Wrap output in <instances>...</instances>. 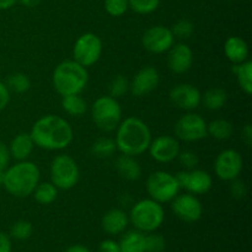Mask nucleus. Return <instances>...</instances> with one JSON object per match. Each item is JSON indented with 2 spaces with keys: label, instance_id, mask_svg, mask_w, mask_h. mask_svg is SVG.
Listing matches in <instances>:
<instances>
[{
  "label": "nucleus",
  "instance_id": "nucleus-39",
  "mask_svg": "<svg viewBox=\"0 0 252 252\" xmlns=\"http://www.w3.org/2000/svg\"><path fill=\"white\" fill-rule=\"evenodd\" d=\"M10 159L11 155H10L9 147L5 143L0 142V170H6L9 167Z\"/></svg>",
  "mask_w": 252,
  "mask_h": 252
},
{
  "label": "nucleus",
  "instance_id": "nucleus-44",
  "mask_svg": "<svg viewBox=\"0 0 252 252\" xmlns=\"http://www.w3.org/2000/svg\"><path fill=\"white\" fill-rule=\"evenodd\" d=\"M64 252H91V251L84 245H73V246H69V248Z\"/></svg>",
  "mask_w": 252,
  "mask_h": 252
},
{
  "label": "nucleus",
  "instance_id": "nucleus-47",
  "mask_svg": "<svg viewBox=\"0 0 252 252\" xmlns=\"http://www.w3.org/2000/svg\"><path fill=\"white\" fill-rule=\"evenodd\" d=\"M4 176H5V170H0V186L4 184Z\"/></svg>",
  "mask_w": 252,
  "mask_h": 252
},
{
  "label": "nucleus",
  "instance_id": "nucleus-41",
  "mask_svg": "<svg viewBox=\"0 0 252 252\" xmlns=\"http://www.w3.org/2000/svg\"><path fill=\"white\" fill-rule=\"evenodd\" d=\"M10 102V90L7 89L6 84L0 81V111L6 108Z\"/></svg>",
  "mask_w": 252,
  "mask_h": 252
},
{
  "label": "nucleus",
  "instance_id": "nucleus-36",
  "mask_svg": "<svg viewBox=\"0 0 252 252\" xmlns=\"http://www.w3.org/2000/svg\"><path fill=\"white\" fill-rule=\"evenodd\" d=\"M32 224L27 220H19L11 226L10 234L16 240H27L32 235Z\"/></svg>",
  "mask_w": 252,
  "mask_h": 252
},
{
  "label": "nucleus",
  "instance_id": "nucleus-14",
  "mask_svg": "<svg viewBox=\"0 0 252 252\" xmlns=\"http://www.w3.org/2000/svg\"><path fill=\"white\" fill-rule=\"evenodd\" d=\"M181 189H186L187 193L204 194L213 186L212 176L204 170L192 169L186 171H180L175 175Z\"/></svg>",
  "mask_w": 252,
  "mask_h": 252
},
{
  "label": "nucleus",
  "instance_id": "nucleus-10",
  "mask_svg": "<svg viewBox=\"0 0 252 252\" xmlns=\"http://www.w3.org/2000/svg\"><path fill=\"white\" fill-rule=\"evenodd\" d=\"M174 133L175 138L184 142H198L208 137L207 122L202 116L189 111L175 123Z\"/></svg>",
  "mask_w": 252,
  "mask_h": 252
},
{
  "label": "nucleus",
  "instance_id": "nucleus-17",
  "mask_svg": "<svg viewBox=\"0 0 252 252\" xmlns=\"http://www.w3.org/2000/svg\"><path fill=\"white\" fill-rule=\"evenodd\" d=\"M159 71L154 66H144L135 74L129 83V90L135 97H143L149 95L159 86Z\"/></svg>",
  "mask_w": 252,
  "mask_h": 252
},
{
  "label": "nucleus",
  "instance_id": "nucleus-35",
  "mask_svg": "<svg viewBox=\"0 0 252 252\" xmlns=\"http://www.w3.org/2000/svg\"><path fill=\"white\" fill-rule=\"evenodd\" d=\"M106 12L112 17H120L129 9L128 0H105L103 2Z\"/></svg>",
  "mask_w": 252,
  "mask_h": 252
},
{
  "label": "nucleus",
  "instance_id": "nucleus-12",
  "mask_svg": "<svg viewBox=\"0 0 252 252\" xmlns=\"http://www.w3.org/2000/svg\"><path fill=\"white\" fill-rule=\"evenodd\" d=\"M144 49L154 54H162L175 44V36L171 29L165 26H153L144 32L142 37Z\"/></svg>",
  "mask_w": 252,
  "mask_h": 252
},
{
  "label": "nucleus",
  "instance_id": "nucleus-24",
  "mask_svg": "<svg viewBox=\"0 0 252 252\" xmlns=\"http://www.w3.org/2000/svg\"><path fill=\"white\" fill-rule=\"evenodd\" d=\"M233 73L235 74L236 81L241 90L250 96L252 94V62L248 59L243 63L234 64Z\"/></svg>",
  "mask_w": 252,
  "mask_h": 252
},
{
  "label": "nucleus",
  "instance_id": "nucleus-21",
  "mask_svg": "<svg viewBox=\"0 0 252 252\" xmlns=\"http://www.w3.org/2000/svg\"><path fill=\"white\" fill-rule=\"evenodd\" d=\"M34 147L36 145H34L30 133H19L12 138L11 143H10V155L12 159L17 160V161L27 160L33 152Z\"/></svg>",
  "mask_w": 252,
  "mask_h": 252
},
{
  "label": "nucleus",
  "instance_id": "nucleus-6",
  "mask_svg": "<svg viewBox=\"0 0 252 252\" xmlns=\"http://www.w3.org/2000/svg\"><path fill=\"white\" fill-rule=\"evenodd\" d=\"M91 118L100 130L106 133L117 129L122 121V108L117 98L112 96H101L91 106Z\"/></svg>",
  "mask_w": 252,
  "mask_h": 252
},
{
  "label": "nucleus",
  "instance_id": "nucleus-40",
  "mask_svg": "<svg viewBox=\"0 0 252 252\" xmlns=\"http://www.w3.org/2000/svg\"><path fill=\"white\" fill-rule=\"evenodd\" d=\"M98 252H121L120 244L115 240H111V239H106L100 243Z\"/></svg>",
  "mask_w": 252,
  "mask_h": 252
},
{
  "label": "nucleus",
  "instance_id": "nucleus-16",
  "mask_svg": "<svg viewBox=\"0 0 252 252\" xmlns=\"http://www.w3.org/2000/svg\"><path fill=\"white\" fill-rule=\"evenodd\" d=\"M170 101L176 107L185 111H193L201 105V91L191 84H177L170 90Z\"/></svg>",
  "mask_w": 252,
  "mask_h": 252
},
{
  "label": "nucleus",
  "instance_id": "nucleus-20",
  "mask_svg": "<svg viewBox=\"0 0 252 252\" xmlns=\"http://www.w3.org/2000/svg\"><path fill=\"white\" fill-rule=\"evenodd\" d=\"M249 46L245 39L239 36H231L224 43V54L233 64L243 63L249 59Z\"/></svg>",
  "mask_w": 252,
  "mask_h": 252
},
{
  "label": "nucleus",
  "instance_id": "nucleus-43",
  "mask_svg": "<svg viewBox=\"0 0 252 252\" xmlns=\"http://www.w3.org/2000/svg\"><path fill=\"white\" fill-rule=\"evenodd\" d=\"M241 139L248 147L252 145V127L251 125H246L241 130Z\"/></svg>",
  "mask_w": 252,
  "mask_h": 252
},
{
  "label": "nucleus",
  "instance_id": "nucleus-48",
  "mask_svg": "<svg viewBox=\"0 0 252 252\" xmlns=\"http://www.w3.org/2000/svg\"><path fill=\"white\" fill-rule=\"evenodd\" d=\"M228 1H233V0H228Z\"/></svg>",
  "mask_w": 252,
  "mask_h": 252
},
{
  "label": "nucleus",
  "instance_id": "nucleus-15",
  "mask_svg": "<svg viewBox=\"0 0 252 252\" xmlns=\"http://www.w3.org/2000/svg\"><path fill=\"white\" fill-rule=\"evenodd\" d=\"M148 152L155 161L167 164L177 159L181 148H180L177 138L171 137V135H159L155 139H152Z\"/></svg>",
  "mask_w": 252,
  "mask_h": 252
},
{
  "label": "nucleus",
  "instance_id": "nucleus-29",
  "mask_svg": "<svg viewBox=\"0 0 252 252\" xmlns=\"http://www.w3.org/2000/svg\"><path fill=\"white\" fill-rule=\"evenodd\" d=\"M116 150H117V147H116L115 139L108 137L98 138L91 145V153L94 157L98 158V159H108L115 154Z\"/></svg>",
  "mask_w": 252,
  "mask_h": 252
},
{
  "label": "nucleus",
  "instance_id": "nucleus-25",
  "mask_svg": "<svg viewBox=\"0 0 252 252\" xmlns=\"http://www.w3.org/2000/svg\"><path fill=\"white\" fill-rule=\"evenodd\" d=\"M204 103V107L209 111H218L225 106L228 101V95L226 91L221 88H212L202 97Z\"/></svg>",
  "mask_w": 252,
  "mask_h": 252
},
{
  "label": "nucleus",
  "instance_id": "nucleus-28",
  "mask_svg": "<svg viewBox=\"0 0 252 252\" xmlns=\"http://www.w3.org/2000/svg\"><path fill=\"white\" fill-rule=\"evenodd\" d=\"M32 194L39 204L48 206L53 203L58 197V189L52 182H39Z\"/></svg>",
  "mask_w": 252,
  "mask_h": 252
},
{
  "label": "nucleus",
  "instance_id": "nucleus-46",
  "mask_svg": "<svg viewBox=\"0 0 252 252\" xmlns=\"http://www.w3.org/2000/svg\"><path fill=\"white\" fill-rule=\"evenodd\" d=\"M20 2L26 7H36L41 4L42 0H20Z\"/></svg>",
  "mask_w": 252,
  "mask_h": 252
},
{
  "label": "nucleus",
  "instance_id": "nucleus-45",
  "mask_svg": "<svg viewBox=\"0 0 252 252\" xmlns=\"http://www.w3.org/2000/svg\"><path fill=\"white\" fill-rule=\"evenodd\" d=\"M17 2V0H0V10H9Z\"/></svg>",
  "mask_w": 252,
  "mask_h": 252
},
{
  "label": "nucleus",
  "instance_id": "nucleus-34",
  "mask_svg": "<svg viewBox=\"0 0 252 252\" xmlns=\"http://www.w3.org/2000/svg\"><path fill=\"white\" fill-rule=\"evenodd\" d=\"M166 248V240L160 234L148 233L145 235V252H164Z\"/></svg>",
  "mask_w": 252,
  "mask_h": 252
},
{
  "label": "nucleus",
  "instance_id": "nucleus-18",
  "mask_svg": "<svg viewBox=\"0 0 252 252\" xmlns=\"http://www.w3.org/2000/svg\"><path fill=\"white\" fill-rule=\"evenodd\" d=\"M167 52V66L172 73L185 74L193 65V52L189 44H174Z\"/></svg>",
  "mask_w": 252,
  "mask_h": 252
},
{
  "label": "nucleus",
  "instance_id": "nucleus-37",
  "mask_svg": "<svg viewBox=\"0 0 252 252\" xmlns=\"http://www.w3.org/2000/svg\"><path fill=\"white\" fill-rule=\"evenodd\" d=\"M177 159H179L180 164L185 167L186 170H192L196 169L197 165L199 162V158L196 153L191 152V150H184V152H180L177 155Z\"/></svg>",
  "mask_w": 252,
  "mask_h": 252
},
{
  "label": "nucleus",
  "instance_id": "nucleus-19",
  "mask_svg": "<svg viewBox=\"0 0 252 252\" xmlns=\"http://www.w3.org/2000/svg\"><path fill=\"white\" fill-rule=\"evenodd\" d=\"M129 224V218L125 211L120 208L110 209L105 216L102 217L101 225L103 231L108 235H118L122 234L127 229Z\"/></svg>",
  "mask_w": 252,
  "mask_h": 252
},
{
  "label": "nucleus",
  "instance_id": "nucleus-5",
  "mask_svg": "<svg viewBox=\"0 0 252 252\" xmlns=\"http://www.w3.org/2000/svg\"><path fill=\"white\" fill-rule=\"evenodd\" d=\"M129 221L142 233H153L162 225L165 219L164 208L152 198L140 199L130 209Z\"/></svg>",
  "mask_w": 252,
  "mask_h": 252
},
{
  "label": "nucleus",
  "instance_id": "nucleus-2",
  "mask_svg": "<svg viewBox=\"0 0 252 252\" xmlns=\"http://www.w3.org/2000/svg\"><path fill=\"white\" fill-rule=\"evenodd\" d=\"M116 147L121 154L139 157L152 142V132L147 123L138 117H127L116 129Z\"/></svg>",
  "mask_w": 252,
  "mask_h": 252
},
{
  "label": "nucleus",
  "instance_id": "nucleus-22",
  "mask_svg": "<svg viewBox=\"0 0 252 252\" xmlns=\"http://www.w3.org/2000/svg\"><path fill=\"white\" fill-rule=\"evenodd\" d=\"M116 170L122 179L127 181H137L142 176V167L135 160V157L120 155L116 160Z\"/></svg>",
  "mask_w": 252,
  "mask_h": 252
},
{
  "label": "nucleus",
  "instance_id": "nucleus-4",
  "mask_svg": "<svg viewBox=\"0 0 252 252\" xmlns=\"http://www.w3.org/2000/svg\"><path fill=\"white\" fill-rule=\"evenodd\" d=\"M52 83L62 97L66 95H80L89 83L88 69L74 59L64 61L54 69Z\"/></svg>",
  "mask_w": 252,
  "mask_h": 252
},
{
  "label": "nucleus",
  "instance_id": "nucleus-23",
  "mask_svg": "<svg viewBox=\"0 0 252 252\" xmlns=\"http://www.w3.org/2000/svg\"><path fill=\"white\" fill-rule=\"evenodd\" d=\"M118 244L121 252H145V235L137 229L127 231Z\"/></svg>",
  "mask_w": 252,
  "mask_h": 252
},
{
  "label": "nucleus",
  "instance_id": "nucleus-1",
  "mask_svg": "<svg viewBox=\"0 0 252 252\" xmlns=\"http://www.w3.org/2000/svg\"><path fill=\"white\" fill-rule=\"evenodd\" d=\"M34 145L41 149L56 152L70 145L74 130L65 118L56 115H47L33 123L30 132Z\"/></svg>",
  "mask_w": 252,
  "mask_h": 252
},
{
  "label": "nucleus",
  "instance_id": "nucleus-33",
  "mask_svg": "<svg viewBox=\"0 0 252 252\" xmlns=\"http://www.w3.org/2000/svg\"><path fill=\"white\" fill-rule=\"evenodd\" d=\"M172 33H174L175 37L181 39L189 38V37L193 34L194 32V25L193 22H191L187 19H181L179 21L175 22V25L171 29Z\"/></svg>",
  "mask_w": 252,
  "mask_h": 252
},
{
  "label": "nucleus",
  "instance_id": "nucleus-9",
  "mask_svg": "<svg viewBox=\"0 0 252 252\" xmlns=\"http://www.w3.org/2000/svg\"><path fill=\"white\" fill-rule=\"evenodd\" d=\"M102 54V41L93 32H85L78 37L73 47L74 61L85 68L98 62Z\"/></svg>",
  "mask_w": 252,
  "mask_h": 252
},
{
  "label": "nucleus",
  "instance_id": "nucleus-31",
  "mask_svg": "<svg viewBox=\"0 0 252 252\" xmlns=\"http://www.w3.org/2000/svg\"><path fill=\"white\" fill-rule=\"evenodd\" d=\"M128 5L137 14L148 15L159 7L160 0H128Z\"/></svg>",
  "mask_w": 252,
  "mask_h": 252
},
{
  "label": "nucleus",
  "instance_id": "nucleus-30",
  "mask_svg": "<svg viewBox=\"0 0 252 252\" xmlns=\"http://www.w3.org/2000/svg\"><path fill=\"white\" fill-rule=\"evenodd\" d=\"M6 86L10 91L16 94H24L31 88V80L24 73H14L7 78Z\"/></svg>",
  "mask_w": 252,
  "mask_h": 252
},
{
  "label": "nucleus",
  "instance_id": "nucleus-13",
  "mask_svg": "<svg viewBox=\"0 0 252 252\" xmlns=\"http://www.w3.org/2000/svg\"><path fill=\"white\" fill-rule=\"evenodd\" d=\"M171 209L175 216L186 223H196L202 218L203 207L194 194H177L171 201Z\"/></svg>",
  "mask_w": 252,
  "mask_h": 252
},
{
  "label": "nucleus",
  "instance_id": "nucleus-42",
  "mask_svg": "<svg viewBox=\"0 0 252 252\" xmlns=\"http://www.w3.org/2000/svg\"><path fill=\"white\" fill-rule=\"evenodd\" d=\"M0 252H11V241L5 233L0 231Z\"/></svg>",
  "mask_w": 252,
  "mask_h": 252
},
{
  "label": "nucleus",
  "instance_id": "nucleus-38",
  "mask_svg": "<svg viewBox=\"0 0 252 252\" xmlns=\"http://www.w3.org/2000/svg\"><path fill=\"white\" fill-rule=\"evenodd\" d=\"M230 192H231V196L235 197V198L238 199H241L246 196L248 189H246L245 184H244L243 181H238V179H235L231 181Z\"/></svg>",
  "mask_w": 252,
  "mask_h": 252
},
{
  "label": "nucleus",
  "instance_id": "nucleus-32",
  "mask_svg": "<svg viewBox=\"0 0 252 252\" xmlns=\"http://www.w3.org/2000/svg\"><path fill=\"white\" fill-rule=\"evenodd\" d=\"M128 90H129V81L125 75H117L111 80L108 91H110V96H112V97H121Z\"/></svg>",
  "mask_w": 252,
  "mask_h": 252
},
{
  "label": "nucleus",
  "instance_id": "nucleus-26",
  "mask_svg": "<svg viewBox=\"0 0 252 252\" xmlns=\"http://www.w3.org/2000/svg\"><path fill=\"white\" fill-rule=\"evenodd\" d=\"M233 123L228 120L219 118V120L212 121L211 123H207V133L214 139L226 140L233 135Z\"/></svg>",
  "mask_w": 252,
  "mask_h": 252
},
{
  "label": "nucleus",
  "instance_id": "nucleus-8",
  "mask_svg": "<svg viewBox=\"0 0 252 252\" xmlns=\"http://www.w3.org/2000/svg\"><path fill=\"white\" fill-rule=\"evenodd\" d=\"M80 177L78 164L71 157L57 155L51 162V182L58 189H70L76 186Z\"/></svg>",
  "mask_w": 252,
  "mask_h": 252
},
{
  "label": "nucleus",
  "instance_id": "nucleus-27",
  "mask_svg": "<svg viewBox=\"0 0 252 252\" xmlns=\"http://www.w3.org/2000/svg\"><path fill=\"white\" fill-rule=\"evenodd\" d=\"M62 107L73 117H81L88 110L86 101L80 95H66L62 97Z\"/></svg>",
  "mask_w": 252,
  "mask_h": 252
},
{
  "label": "nucleus",
  "instance_id": "nucleus-7",
  "mask_svg": "<svg viewBox=\"0 0 252 252\" xmlns=\"http://www.w3.org/2000/svg\"><path fill=\"white\" fill-rule=\"evenodd\" d=\"M145 187L149 198L154 199L160 204L171 202L181 189L176 176L161 170L153 172L148 176Z\"/></svg>",
  "mask_w": 252,
  "mask_h": 252
},
{
  "label": "nucleus",
  "instance_id": "nucleus-3",
  "mask_svg": "<svg viewBox=\"0 0 252 252\" xmlns=\"http://www.w3.org/2000/svg\"><path fill=\"white\" fill-rule=\"evenodd\" d=\"M41 171L34 162L22 160L5 170L4 189L11 196L25 198L33 193L39 184Z\"/></svg>",
  "mask_w": 252,
  "mask_h": 252
},
{
  "label": "nucleus",
  "instance_id": "nucleus-11",
  "mask_svg": "<svg viewBox=\"0 0 252 252\" xmlns=\"http://www.w3.org/2000/svg\"><path fill=\"white\" fill-rule=\"evenodd\" d=\"M244 161L240 153L235 149H225L218 154L214 161V172L223 181H233L240 176Z\"/></svg>",
  "mask_w": 252,
  "mask_h": 252
}]
</instances>
